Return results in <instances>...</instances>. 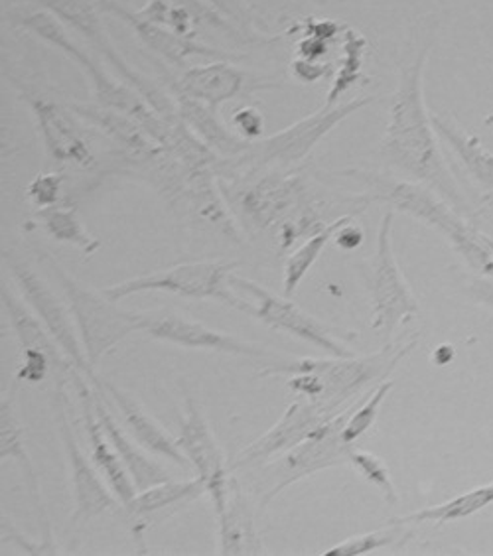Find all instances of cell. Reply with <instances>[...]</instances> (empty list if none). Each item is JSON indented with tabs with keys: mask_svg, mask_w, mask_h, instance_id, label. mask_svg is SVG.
Returning a JSON list of instances; mask_svg holds the SVG:
<instances>
[{
	"mask_svg": "<svg viewBox=\"0 0 493 556\" xmlns=\"http://www.w3.org/2000/svg\"><path fill=\"white\" fill-rule=\"evenodd\" d=\"M430 46H422L413 62L399 72V84L391 97L385 135L379 144L381 161L403 172L413 182L422 184L444 198L452 207L468 212L470 205L460 184L452 176L440 152L437 130L425 103V67Z\"/></svg>",
	"mask_w": 493,
	"mask_h": 556,
	"instance_id": "obj_1",
	"label": "cell"
},
{
	"mask_svg": "<svg viewBox=\"0 0 493 556\" xmlns=\"http://www.w3.org/2000/svg\"><path fill=\"white\" fill-rule=\"evenodd\" d=\"M333 176H345L362 184L365 193L359 198L365 207L369 204H387L391 210L415 217L420 224L429 225L446 237L468 267L478 277L493 278V255L483 241L482 231L468 224L454 207L439 193L418 182L395 180L377 172L350 170L333 172Z\"/></svg>",
	"mask_w": 493,
	"mask_h": 556,
	"instance_id": "obj_2",
	"label": "cell"
},
{
	"mask_svg": "<svg viewBox=\"0 0 493 556\" xmlns=\"http://www.w3.org/2000/svg\"><path fill=\"white\" fill-rule=\"evenodd\" d=\"M9 18H11L14 28L28 30L34 36H38L43 42L54 46L55 50H60L62 54L67 55L72 62H76L77 67H81L84 74H86L87 81H89L93 97H96L97 105L115 109V111L129 115L161 147L170 149L172 142L176 139V130L182 123L180 125L166 123L132 87L109 77L108 72L103 70V65L93 62V58L87 54L86 48L77 46L67 36L62 22L55 21L52 12L14 9Z\"/></svg>",
	"mask_w": 493,
	"mask_h": 556,
	"instance_id": "obj_3",
	"label": "cell"
},
{
	"mask_svg": "<svg viewBox=\"0 0 493 556\" xmlns=\"http://www.w3.org/2000/svg\"><path fill=\"white\" fill-rule=\"evenodd\" d=\"M377 97H355L338 105H324L311 117L301 118L290 125L289 129L270 135L267 139L251 142L249 149L229 161L215 162L214 170L241 176L243 172H258L265 168H290L304 161L312 150L320 144V140L330 135L345 118L352 117L357 111L376 103Z\"/></svg>",
	"mask_w": 493,
	"mask_h": 556,
	"instance_id": "obj_4",
	"label": "cell"
},
{
	"mask_svg": "<svg viewBox=\"0 0 493 556\" xmlns=\"http://www.w3.org/2000/svg\"><path fill=\"white\" fill-rule=\"evenodd\" d=\"M241 212L246 224L258 231L277 233L280 249L287 251L302 237L318 233L326 224L320 222L311 198L299 176H279L270 172L241 198Z\"/></svg>",
	"mask_w": 493,
	"mask_h": 556,
	"instance_id": "obj_5",
	"label": "cell"
},
{
	"mask_svg": "<svg viewBox=\"0 0 493 556\" xmlns=\"http://www.w3.org/2000/svg\"><path fill=\"white\" fill-rule=\"evenodd\" d=\"M239 265V261L184 263L166 270L118 282L115 287L103 290V294L118 302L139 292H168L184 299L217 300L246 314V300L237 294L231 285V277L236 275Z\"/></svg>",
	"mask_w": 493,
	"mask_h": 556,
	"instance_id": "obj_6",
	"label": "cell"
},
{
	"mask_svg": "<svg viewBox=\"0 0 493 556\" xmlns=\"http://www.w3.org/2000/svg\"><path fill=\"white\" fill-rule=\"evenodd\" d=\"M52 267L76 321L87 364L96 371L97 365L117 343L130 333L140 332L139 312L121 311L115 300L108 299L103 292L84 289L54 261Z\"/></svg>",
	"mask_w": 493,
	"mask_h": 556,
	"instance_id": "obj_7",
	"label": "cell"
},
{
	"mask_svg": "<svg viewBox=\"0 0 493 556\" xmlns=\"http://www.w3.org/2000/svg\"><path fill=\"white\" fill-rule=\"evenodd\" d=\"M36 4L43 7L46 11L52 12L55 18L74 28L76 33L84 36L91 48H96L97 54L101 55L118 77L132 87L149 105H151L166 123L180 125L182 121L178 117V108L170 101V97L162 91L161 87L152 84L149 77L130 67L129 62L118 54L115 43L111 42L108 30L101 22V7L99 0H36Z\"/></svg>",
	"mask_w": 493,
	"mask_h": 556,
	"instance_id": "obj_8",
	"label": "cell"
},
{
	"mask_svg": "<svg viewBox=\"0 0 493 556\" xmlns=\"http://www.w3.org/2000/svg\"><path fill=\"white\" fill-rule=\"evenodd\" d=\"M231 285L246 300V314L263 321L270 330L290 333L296 340L330 353L332 357H354V352L340 342L338 330L316 320L312 314L302 311L301 306L289 300V296L282 299L279 294L263 289L258 282L239 275L231 277Z\"/></svg>",
	"mask_w": 493,
	"mask_h": 556,
	"instance_id": "obj_9",
	"label": "cell"
},
{
	"mask_svg": "<svg viewBox=\"0 0 493 556\" xmlns=\"http://www.w3.org/2000/svg\"><path fill=\"white\" fill-rule=\"evenodd\" d=\"M393 212H387L377 233V251L371 263V330L393 336L401 324L418 314V302L399 268L393 253Z\"/></svg>",
	"mask_w": 493,
	"mask_h": 556,
	"instance_id": "obj_10",
	"label": "cell"
},
{
	"mask_svg": "<svg viewBox=\"0 0 493 556\" xmlns=\"http://www.w3.org/2000/svg\"><path fill=\"white\" fill-rule=\"evenodd\" d=\"M354 407L343 410L342 415L328 420L308 439L302 440L294 448L287 450L279 462L273 464V488L265 493L263 505L273 502L292 483L301 482L316 471L347 464L350 450L354 444L343 440V427L352 415Z\"/></svg>",
	"mask_w": 493,
	"mask_h": 556,
	"instance_id": "obj_11",
	"label": "cell"
},
{
	"mask_svg": "<svg viewBox=\"0 0 493 556\" xmlns=\"http://www.w3.org/2000/svg\"><path fill=\"white\" fill-rule=\"evenodd\" d=\"M7 263L11 268L12 277L21 289L22 296L33 306L36 316H40L43 326L54 336L55 342L60 343L67 359L76 365L77 369L86 375L91 383H96L99 377L87 364L86 353H84V345H81V338L77 332L72 311L65 308L64 302L55 296L52 289L24 261L11 257L7 253Z\"/></svg>",
	"mask_w": 493,
	"mask_h": 556,
	"instance_id": "obj_12",
	"label": "cell"
},
{
	"mask_svg": "<svg viewBox=\"0 0 493 556\" xmlns=\"http://www.w3.org/2000/svg\"><path fill=\"white\" fill-rule=\"evenodd\" d=\"M342 413L343 410L340 408L332 407L324 401H314V399H304V396L296 399L285 410V415L279 418V422L275 427L237 454L229 470L257 466L277 454L294 448L296 444H301L302 440L308 439L328 420H332L333 417H338Z\"/></svg>",
	"mask_w": 493,
	"mask_h": 556,
	"instance_id": "obj_13",
	"label": "cell"
},
{
	"mask_svg": "<svg viewBox=\"0 0 493 556\" xmlns=\"http://www.w3.org/2000/svg\"><path fill=\"white\" fill-rule=\"evenodd\" d=\"M11 81L18 89L22 101H26L33 111L46 154L58 164H74L79 168L91 166L96 162V154L67 109L33 87L24 86L22 81Z\"/></svg>",
	"mask_w": 493,
	"mask_h": 556,
	"instance_id": "obj_14",
	"label": "cell"
},
{
	"mask_svg": "<svg viewBox=\"0 0 493 556\" xmlns=\"http://www.w3.org/2000/svg\"><path fill=\"white\" fill-rule=\"evenodd\" d=\"M140 332L154 340L168 342L186 350H207V352L243 355L253 359L270 357V352L255 343L237 340L229 333L219 332L202 321L186 318L178 312H139Z\"/></svg>",
	"mask_w": 493,
	"mask_h": 556,
	"instance_id": "obj_15",
	"label": "cell"
},
{
	"mask_svg": "<svg viewBox=\"0 0 493 556\" xmlns=\"http://www.w3.org/2000/svg\"><path fill=\"white\" fill-rule=\"evenodd\" d=\"M64 387L58 386L55 389L54 408L58 415V427L62 432L65 452H67V460H69V470H72V490H74V503H76L74 523L86 525L97 515L113 509L118 500L115 493L111 495L109 483L101 480V471L96 464L87 460L84 450L77 442L76 430L65 415Z\"/></svg>",
	"mask_w": 493,
	"mask_h": 556,
	"instance_id": "obj_16",
	"label": "cell"
},
{
	"mask_svg": "<svg viewBox=\"0 0 493 556\" xmlns=\"http://www.w3.org/2000/svg\"><path fill=\"white\" fill-rule=\"evenodd\" d=\"M176 440L186 458L192 464L198 478L204 480L214 509H219L226 503L231 470L226 466V456L212 434L210 425L202 415V408L195 405L193 399H186V417Z\"/></svg>",
	"mask_w": 493,
	"mask_h": 556,
	"instance_id": "obj_17",
	"label": "cell"
},
{
	"mask_svg": "<svg viewBox=\"0 0 493 556\" xmlns=\"http://www.w3.org/2000/svg\"><path fill=\"white\" fill-rule=\"evenodd\" d=\"M101 11L117 16L118 21L129 24L142 43H147L156 54L168 60L172 65L186 67L188 58H212V60H231L233 55L224 50H215L212 46L195 42L190 36L174 33L170 28H164L156 22L149 21L140 11H130L125 0H99Z\"/></svg>",
	"mask_w": 493,
	"mask_h": 556,
	"instance_id": "obj_18",
	"label": "cell"
},
{
	"mask_svg": "<svg viewBox=\"0 0 493 556\" xmlns=\"http://www.w3.org/2000/svg\"><path fill=\"white\" fill-rule=\"evenodd\" d=\"M86 375L77 371L72 379V383L76 386L79 399H81V415H84V427H86L87 440L91 446V460L96 464L101 476L105 478L109 488L115 493L118 503L125 507L127 503L132 502L137 497V488L132 483L129 470L125 468V464L121 460L115 446L111 444L108 432L101 427L99 418H97L96 403H93V389H89L86 383ZM89 381V379H87Z\"/></svg>",
	"mask_w": 493,
	"mask_h": 556,
	"instance_id": "obj_19",
	"label": "cell"
},
{
	"mask_svg": "<svg viewBox=\"0 0 493 556\" xmlns=\"http://www.w3.org/2000/svg\"><path fill=\"white\" fill-rule=\"evenodd\" d=\"M99 386L105 391V395L115 403V407L118 408L121 417H123L125 425H127L130 437L137 440L142 448L149 450V452L156 454V456H162V458H168L174 464H178L182 470H190L192 468V464H190V460L186 458V454L178 446V440L174 439L170 432H166L144 410V407L140 405L135 396H130V393L123 391L115 383H109V381H101L99 379Z\"/></svg>",
	"mask_w": 493,
	"mask_h": 556,
	"instance_id": "obj_20",
	"label": "cell"
},
{
	"mask_svg": "<svg viewBox=\"0 0 493 556\" xmlns=\"http://www.w3.org/2000/svg\"><path fill=\"white\" fill-rule=\"evenodd\" d=\"M96 389H93V403H96V413L99 422L103 430L108 432L111 444L117 450L121 460L125 464V468L129 470L132 483L137 488V492H144L152 485H159V483L168 482L172 480L170 471L166 468H162L159 462L152 460L151 456H147L142 452L137 440L129 439V434L118 427L115 417L109 413V396L105 395V391L99 386V379H97Z\"/></svg>",
	"mask_w": 493,
	"mask_h": 556,
	"instance_id": "obj_21",
	"label": "cell"
},
{
	"mask_svg": "<svg viewBox=\"0 0 493 556\" xmlns=\"http://www.w3.org/2000/svg\"><path fill=\"white\" fill-rule=\"evenodd\" d=\"M2 306L9 314L12 330L16 340L21 342L22 352H43L52 359L58 386L72 383L74 375L79 371L76 365L67 359L60 343L55 342L54 336L43 326L42 320H36L30 312L22 306L16 296L12 294L11 287H2Z\"/></svg>",
	"mask_w": 493,
	"mask_h": 556,
	"instance_id": "obj_22",
	"label": "cell"
},
{
	"mask_svg": "<svg viewBox=\"0 0 493 556\" xmlns=\"http://www.w3.org/2000/svg\"><path fill=\"white\" fill-rule=\"evenodd\" d=\"M245 81L246 75L237 70L236 65L212 62L188 67L174 84V93L202 101L207 108L217 111L219 105L236 99L243 91Z\"/></svg>",
	"mask_w": 493,
	"mask_h": 556,
	"instance_id": "obj_23",
	"label": "cell"
},
{
	"mask_svg": "<svg viewBox=\"0 0 493 556\" xmlns=\"http://www.w3.org/2000/svg\"><path fill=\"white\" fill-rule=\"evenodd\" d=\"M205 483L202 478H193L186 482H168L152 485L144 492L137 493L132 502L125 505V511L129 517L132 533L140 539L144 529L154 521L156 517H168L172 511L180 509L186 503H192L205 495Z\"/></svg>",
	"mask_w": 493,
	"mask_h": 556,
	"instance_id": "obj_24",
	"label": "cell"
},
{
	"mask_svg": "<svg viewBox=\"0 0 493 556\" xmlns=\"http://www.w3.org/2000/svg\"><path fill=\"white\" fill-rule=\"evenodd\" d=\"M69 111L79 118L93 125L105 137L115 140L123 149L125 156L130 159H151L161 154L162 149L156 140L152 139L147 130L140 127L135 118L115 111V109L101 108V105H86V103H72Z\"/></svg>",
	"mask_w": 493,
	"mask_h": 556,
	"instance_id": "obj_25",
	"label": "cell"
},
{
	"mask_svg": "<svg viewBox=\"0 0 493 556\" xmlns=\"http://www.w3.org/2000/svg\"><path fill=\"white\" fill-rule=\"evenodd\" d=\"M215 517L222 555H263L265 548L258 541L251 507L233 480L229 483L226 503L215 509Z\"/></svg>",
	"mask_w": 493,
	"mask_h": 556,
	"instance_id": "obj_26",
	"label": "cell"
},
{
	"mask_svg": "<svg viewBox=\"0 0 493 556\" xmlns=\"http://www.w3.org/2000/svg\"><path fill=\"white\" fill-rule=\"evenodd\" d=\"M192 14L195 24L222 30L239 42H275L255 33L253 14L243 0H170Z\"/></svg>",
	"mask_w": 493,
	"mask_h": 556,
	"instance_id": "obj_27",
	"label": "cell"
},
{
	"mask_svg": "<svg viewBox=\"0 0 493 556\" xmlns=\"http://www.w3.org/2000/svg\"><path fill=\"white\" fill-rule=\"evenodd\" d=\"M430 117L437 135L440 139L446 140V144L456 152L464 170L468 172V176L482 188L483 192L490 193L493 198L492 150L485 149L482 140L470 135L454 118L446 115H430Z\"/></svg>",
	"mask_w": 493,
	"mask_h": 556,
	"instance_id": "obj_28",
	"label": "cell"
},
{
	"mask_svg": "<svg viewBox=\"0 0 493 556\" xmlns=\"http://www.w3.org/2000/svg\"><path fill=\"white\" fill-rule=\"evenodd\" d=\"M176 108H178V117L184 125L204 140L210 149H217L229 159L239 156L249 149L251 142L239 135L229 132L224 127V123L217 118V111L207 108L202 101L176 96Z\"/></svg>",
	"mask_w": 493,
	"mask_h": 556,
	"instance_id": "obj_29",
	"label": "cell"
},
{
	"mask_svg": "<svg viewBox=\"0 0 493 556\" xmlns=\"http://www.w3.org/2000/svg\"><path fill=\"white\" fill-rule=\"evenodd\" d=\"M0 460H16L21 464L22 473L28 482L30 493H33L36 507L40 511V521L43 525V531L50 529L48 519L43 515L42 497H40V485H38V476L34 471L33 462L28 458V452L24 446L22 439V427L16 415V405H14V395L7 393L0 401Z\"/></svg>",
	"mask_w": 493,
	"mask_h": 556,
	"instance_id": "obj_30",
	"label": "cell"
},
{
	"mask_svg": "<svg viewBox=\"0 0 493 556\" xmlns=\"http://www.w3.org/2000/svg\"><path fill=\"white\" fill-rule=\"evenodd\" d=\"M490 505H493V483H485L429 509H420L417 514L391 519V523L401 525V527L420 523H454L480 514Z\"/></svg>",
	"mask_w": 493,
	"mask_h": 556,
	"instance_id": "obj_31",
	"label": "cell"
},
{
	"mask_svg": "<svg viewBox=\"0 0 493 556\" xmlns=\"http://www.w3.org/2000/svg\"><path fill=\"white\" fill-rule=\"evenodd\" d=\"M33 222L36 227L43 229L55 241L81 249L87 257L93 255L101 247V241L87 231L86 225L81 222L74 205L58 204L36 210Z\"/></svg>",
	"mask_w": 493,
	"mask_h": 556,
	"instance_id": "obj_32",
	"label": "cell"
},
{
	"mask_svg": "<svg viewBox=\"0 0 493 556\" xmlns=\"http://www.w3.org/2000/svg\"><path fill=\"white\" fill-rule=\"evenodd\" d=\"M354 217L352 215H343L340 219H336L332 224L323 227L318 233L308 237L301 247H296L292 253H290L287 261H285V275H282V282H285V296H292L299 287L302 285V280L306 278V275L311 273V268L314 267V263L320 258L326 245L336 239L338 231L342 229L343 225L352 224Z\"/></svg>",
	"mask_w": 493,
	"mask_h": 556,
	"instance_id": "obj_33",
	"label": "cell"
},
{
	"mask_svg": "<svg viewBox=\"0 0 493 556\" xmlns=\"http://www.w3.org/2000/svg\"><path fill=\"white\" fill-rule=\"evenodd\" d=\"M365 48L367 40L362 34L352 28L343 30V58L340 62L338 72L333 75V84L326 97V105L332 108L338 105L342 99L355 84H359L362 79V70H364Z\"/></svg>",
	"mask_w": 493,
	"mask_h": 556,
	"instance_id": "obj_34",
	"label": "cell"
},
{
	"mask_svg": "<svg viewBox=\"0 0 493 556\" xmlns=\"http://www.w3.org/2000/svg\"><path fill=\"white\" fill-rule=\"evenodd\" d=\"M393 387H395L393 379H385V381L377 383L376 389L371 391V395L367 396L359 407H354L345 427H343V440L347 444H355L369 428L376 425L381 405L385 403L387 395L393 391Z\"/></svg>",
	"mask_w": 493,
	"mask_h": 556,
	"instance_id": "obj_35",
	"label": "cell"
},
{
	"mask_svg": "<svg viewBox=\"0 0 493 556\" xmlns=\"http://www.w3.org/2000/svg\"><path fill=\"white\" fill-rule=\"evenodd\" d=\"M347 464H352L357 473L365 478L367 482L376 485L389 505H397V490H395L391 471L387 468L383 458H379L377 454L367 452V450L352 448L350 450V456H347Z\"/></svg>",
	"mask_w": 493,
	"mask_h": 556,
	"instance_id": "obj_36",
	"label": "cell"
},
{
	"mask_svg": "<svg viewBox=\"0 0 493 556\" xmlns=\"http://www.w3.org/2000/svg\"><path fill=\"white\" fill-rule=\"evenodd\" d=\"M401 535V525L389 523L385 529L355 535L352 539H345L338 545L330 546L324 551V556H359L383 551L387 546L395 545Z\"/></svg>",
	"mask_w": 493,
	"mask_h": 556,
	"instance_id": "obj_37",
	"label": "cell"
},
{
	"mask_svg": "<svg viewBox=\"0 0 493 556\" xmlns=\"http://www.w3.org/2000/svg\"><path fill=\"white\" fill-rule=\"evenodd\" d=\"M64 174L62 172H42L34 178L26 188V198L36 210L52 207L62 202V188H64Z\"/></svg>",
	"mask_w": 493,
	"mask_h": 556,
	"instance_id": "obj_38",
	"label": "cell"
},
{
	"mask_svg": "<svg viewBox=\"0 0 493 556\" xmlns=\"http://www.w3.org/2000/svg\"><path fill=\"white\" fill-rule=\"evenodd\" d=\"M233 127L239 130L243 139L253 142L265 132V117L255 108L239 109L233 115Z\"/></svg>",
	"mask_w": 493,
	"mask_h": 556,
	"instance_id": "obj_39",
	"label": "cell"
},
{
	"mask_svg": "<svg viewBox=\"0 0 493 556\" xmlns=\"http://www.w3.org/2000/svg\"><path fill=\"white\" fill-rule=\"evenodd\" d=\"M292 72L302 79V81H318L324 75L330 74V67L324 65L323 62H311V60H296L292 64Z\"/></svg>",
	"mask_w": 493,
	"mask_h": 556,
	"instance_id": "obj_40",
	"label": "cell"
},
{
	"mask_svg": "<svg viewBox=\"0 0 493 556\" xmlns=\"http://www.w3.org/2000/svg\"><path fill=\"white\" fill-rule=\"evenodd\" d=\"M468 292H470V296H472L476 302H480V304L493 311V278H473L472 282H470V287H468Z\"/></svg>",
	"mask_w": 493,
	"mask_h": 556,
	"instance_id": "obj_41",
	"label": "cell"
},
{
	"mask_svg": "<svg viewBox=\"0 0 493 556\" xmlns=\"http://www.w3.org/2000/svg\"><path fill=\"white\" fill-rule=\"evenodd\" d=\"M362 241H364V233L357 225H354V222L343 225L342 229L338 231V236H336V243L345 251H352L355 247L362 245Z\"/></svg>",
	"mask_w": 493,
	"mask_h": 556,
	"instance_id": "obj_42",
	"label": "cell"
},
{
	"mask_svg": "<svg viewBox=\"0 0 493 556\" xmlns=\"http://www.w3.org/2000/svg\"><path fill=\"white\" fill-rule=\"evenodd\" d=\"M483 241H485V245L490 247V251H492L493 255V237L488 236V233H483Z\"/></svg>",
	"mask_w": 493,
	"mask_h": 556,
	"instance_id": "obj_43",
	"label": "cell"
},
{
	"mask_svg": "<svg viewBox=\"0 0 493 556\" xmlns=\"http://www.w3.org/2000/svg\"><path fill=\"white\" fill-rule=\"evenodd\" d=\"M312 2H323L324 4V2H328V0H312Z\"/></svg>",
	"mask_w": 493,
	"mask_h": 556,
	"instance_id": "obj_44",
	"label": "cell"
}]
</instances>
